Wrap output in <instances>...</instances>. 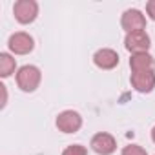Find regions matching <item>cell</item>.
<instances>
[{
    "mask_svg": "<svg viewBox=\"0 0 155 155\" xmlns=\"http://www.w3.org/2000/svg\"><path fill=\"white\" fill-rule=\"evenodd\" d=\"M13 15L20 24H31L38 17V4L35 0H18L13 6Z\"/></svg>",
    "mask_w": 155,
    "mask_h": 155,
    "instance_id": "cell-2",
    "label": "cell"
},
{
    "mask_svg": "<svg viewBox=\"0 0 155 155\" xmlns=\"http://www.w3.org/2000/svg\"><path fill=\"white\" fill-rule=\"evenodd\" d=\"M15 69H17V60L9 53H0V77L8 79L15 73Z\"/></svg>",
    "mask_w": 155,
    "mask_h": 155,
    "instance_id": "cell-11",
    "label": "cell"
},
{
    "mask_svg": "<svg viewBox=\"0 0 155 155\" xmlns=\"http://www.w3.org/2000/svg\"><path fill=\"white\" fill-rule=\"evenodd\" d=\"M40 81H42V73L33 64H26L17 71V84L26 93H33L40 86Z\"/></svg>",
    "mask_w": 155,
    "mask_h": 155,
    "instance_id": "cell-1",
    "label": "cell"
},
{
    "mask_svg": "<svg viewBox=\"0 0 155 155\" xmlns=\"http://www.w3.org/2000/svg\"><path fill=\"white\" fill-rule=\"evenodd\" d=\"M131 86L139 93H151L155 88V71H140L131 73Z\"/></svg>",
    "mask_w": 155,
    "mask_h": 155,
    "instance_id": "cell-8",
    "label": "cell"
},
{
    "mask_svg": "<svg viewBox=\"0 0 155 155\" xmlns=\"http://www.w3.org/2000/svg\"><path fill=\"white\" fill-rule=\"evenodd\" d=\"M151 140L155 142V126H153V130H151Z\"/></svg>",
    "mask_w": 155,
    "mask_h": 155,
    "instance_id": "cell-15",
    "label": "cell"
},
{
    "mask_svg": "<svg viewBox=\"0 0 155 155\" xmlns=\"http://www.w3.org/2000/svg\"><path fill=\"white\" fill-rule=\"evenodd\" d=\"M124 46L131 55L133 53H148L151 40H150V35L146 31H133V33H126Z\"/></svg>",
    "mask_w": 155,
    "mask_h": 155,
    "instance_id": "cell-6",
    "label": "cell"
},
{
    "mask_svg": "<svg viewBox=\"0 0 155 155\" xmlns=\"http://www.w3.org/2000/svg\"><path fill=\"white\" fill-rule=\"evenodd\" d=\"M120 155H148V151L139 144H128V146L122 148Z\"/></svg>",
    "mask_w": 155,
    "mask_h": 155,
    "instance_id": "cell-12",
    "label": "cell"
},
{
    "mask_svg": "<svg viewBox=\"0 0 155 155\" xmlns=\"http://www.w3.org/2000/svg\"><path fill=\"white\" fill-rule=\"evenodd\" d=\"M120 26L126 33L146 31V17L139 9H126L120 17Z\"/></svg>",
    "mask_w": 155,
    "mask_h": 155,
    "instance_id": "cell-5",
    "label": "cell"
},
{
    "mask_svg": "<svg viewBox=\"0 0 155 155\" xmlns=\"http://www.w3.org/2000/svg\"><path fill=\"white\" fill-rule=\"evenodd\" d=\"M55 124H57V128L62 133H77V131L82 128V117H81L79 111L66 110V111L58 113Z\"/></svg>",
    "mask_w": 155,
    "mask_h": 155,
    "instance_id": "cell-3",
    "label": "cell"
},
{
    "mask_svg": "<svg viewBox=\"0 0 155 155\" xmlns=\"http://www.w3.org/2000/svg\"><path fill=\"white\" fill-rule=\"evenodd\" d=\"M93 64L99 69H113L119 64V53L110 48H102L93 55Z\"/></svg>",
    "mask_w": 155,
    "mask_h": 155,
    "instance_id": "cell-9",
    "label": "cell"
},
{
    "mask_svg": "<svg viewBox=\"0 0 155 155\" xmlns=\"http://www.w3.org/2000/svg\"><path fill=\"white\" fill-rule=\"evenodd\" d=\"M62 155H88V150L82 144H71L62 151Z\"/></svg>",
    "mask_w": 155,
    "mask_h": 155,
    "instance_id": "cell-13",
    "label": "cell"
},
{
    "mask_svg": "<svg viewBox=\"0 0 155 155\" xmlns=\"http://www.w3.org/2000/svg\"><path fill=\"white\" fill-rule=\"evenodd\" d=\"M8 48H9V51L15 53V55H28V53L33 51L35 40H33V37H31L29 33L18 31V33H13V35L9 37Z\"/></svg>",
    "mask_w": 155,
    "mask_h": 155,
    "instance_id": "cell-4",
    "label": "cell"
},
{
    "mask_svg": "<svg viewBox=\"0 0 155 155\" xmlns=\"http://www.w3.org/2000/svg\"><path fill=\"white\" fill-rule=\"evenodd\" d=\"M146 13L151 20H155V0H150V2L146 4Z\"/></svg>",
    "mask_w": 155,
    "mask_h": 155,
    "instance_id": "cell-14",
    "label": "cell"
},
{
    "mask_svg": "<svg viewBox=\"0 0 155 155\" xmlns=\"http://www.w3.org/2000/svg\"><path fill=\"white\" fill-rule=\"evenodd\" d=\"M130 68H131V73L155 71V58L150 53H133L130 58Z\"/></svg>",
    "mask_w": 155,
    "mask_h": 155,
    "instance_id": "cell-10",
    "label": "cell"
},
{
    "mask_svg": "<svg viewBox=\"0 0 155 155\" xmlns=\"http://www.w3.org/2000/svg\"><path fill=\"white\" fill-rule=\"evenodd\" d=\"M90 146L97 155H111L117 150V140H115L113 135H110L106 131H101V133H95L91 137Z\"/></svg>",
    "mask_w": 155,
    "mask_h": 155,
    "instance_id": "cell-7",
    "label": "cell"
}]
</instances>
